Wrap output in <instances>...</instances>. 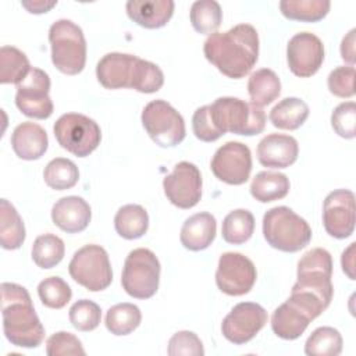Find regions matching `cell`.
I'll list each match as a JSON object with an SVG mask.
<instances>
[{
	"label": "cell",
	"instance_id": "obj_25",
	"mask_svg": "<svg viewBox=\"0 0 356 356\" xmlns=\"http://www.w3.org/2000/svg\"><path fill=\"white\" fill-rule=\"evenodd\" d=\"M289 192V179L282 172L260 171L250 184L252 196L261 203H268L285 197Z\"/></svg>",
	"mask_w": 356,
	"mask_h": 356
},
{
	"label": "cell",
	"instance_id": "obj_11",
	"mask_svg": "<svg viewBox=\"0 0 356 356\" xmlns=\"http://www.w3.org/2000/svg\"><path fill=\"white\" fill-rule=\"evenodd\" d=\"M49 90L50 78L47 72L32 67L25 78L17 83L15 104L26 117L36 120L49 118L53 114V102Z\"/></svg>",
	"mask_w": 356,
	"mask_h": 356
},
{
	"label": "cell",
	"instance_id": "obj_27",
	"mask_svg": "<svg viewBox=\"0 0 356 356\" xmlns=\"http://www.w3.org/2000/svg\"><path fill=\"white\" fill-rule=\"evenodd\" d=\"M25 225L15 207L7 200H0V245L3 249L14 250L25 241Z\"/></svg>",
	"mask_w": 356,
	"mask_h": 356
},
{
	"label": "cell",
	"instance_id": "obj_23",
	"mask_svg": "<svg viewBox=\"0 0 356 356\" xmlns=\"http://www.w3.org/2000/svg\"><path fill=\"white\" fill-rule=\"evenodd\" d=\"M217 222L214 216L207 211L196 213L185 220L181 228V243L185 249L199 252L211 245L216 238Z\"/></svg>",
	"mask_w": 356,
	"mask_h": 356
},
{
	"label": "cell",
	"instance_id": "obj_34",
	"mask_svg": "<svg viewBox=\"0 0 356 356\" xmlns=\"http://www.w3.org/2000/svg\"><path fill=\"white\" fill-rule=\"evenodd\" d=\"M189 18L196 32L210 36L221 25L222 11L216 0H197L191 7Z\"/></svg>",
	"mask_w": 356,
	"mask_h": 356
},
{
	"label": "cell",
	"instance_id": "obj_4",
	"mask_svg": "<svg viewBox=\"0 0 356 356\" xmlns=\"http://www.w3.org/2000/svg\"><path fill=\"white\" fill-rule=\"evenodd\" d=\"M263 235L267 243L281 252H299L312 239V228L305 218L286 206H277L263 217Z\"/></svg>",
	"mask_w": 356,
	"mask_h": 356
},
{
	"label": "cell",
	"instance_id": "obj_26",
	"mask_svg": "<svg viewBox=\"0 0 356 356\" xmlns=\"http://www.w3.org/2000/svg\"><path fill=\"white\" fill-rule=\"evenodd\" d=\"M248 93L250 102L259 107L273 103L281 93V81L270 68L254 71L248 81Z\"/></svg>",
	"mask_w": 356,
	"mask_h": 356
},
{
	"label": "cell",
	"instance_id": "obj_21",
	"mask_svg": "<svg viewBox=\"0 0 356 356\" xmlns=\"http://www.w3.org/2000/svg\"><path fill=\"white\" fill-rule=\"evenodd\" d=\"M11 146L14 153L22 160L40 159L49 146L46 131L31 121H25L15 127L11 135Z\"/></svg>",
	"mask_w": 356,
	"mask_h": 356
},
{
	"label": "cell",
	"instance_id": "obj_28",
	"mask_svg": "<svg viewBox=\"0 0 356 356\" xmlns=\"http://www.w3.org/2000/svg\"><path fill=\"white\" fill-rule=\"evenodd\" d=\"M309 117V106L298 97H285L270 111V121L280 129H298Z\"/></svg>",
	"mask_w": 356,
	"mask_h": 356
},
{
	"label": "cell",
	"instance_id": "obj_8",
	"mask_svg": "<svg viewBox=\"0 0 356 356\" xmlns=\"http://www.w3.org/2000/svg\"><path fill=\"white\" fill-rule=\"evenodd\" d=\"M58 145L76 157L89 156L102 140L99 124L79 113L63 114L53 127Z\"/></svg>",
	"mask_w": 356,
	"mask_h": 356
},
{
	"label": "cell",
	"instance_id": "obj_14",
	"mask_svg": "<svg viewBox=\"0 0 356 356\" xmlns=\"http://www.w3.org/2000/svg\"><path fill=\"white\" fill-rule=\"evenodd\" d=\"M267 323V312L253 302H241L224 317L221 332L225 339L242 345L253 339Z\"/></svg>",
	"mask_w": 356,
	"mask_h": 356
},
{
	"label": "cell",
	"instance_id": "obj_6",
	"mask_svg": "<svg viewBox=\"0 0 356 356\" xmlns=\"http://www.w3.org/2000/svg\"><path fill=\"white\" fill-rule=\"evenodd\" d=\"M51 61L67 75L79 74L86 63V40L81 26L71 19H57L49 29Z\"/></svg>",
	"mask_w": 356,
	"mask_h": 356
},
{
	"label": "cell",
	"instance_id": "obj_29",
	"mask_svg": "<svg viewBox=\"0 0 356 356\" xmlns=\"http://www.w3.org/2000/svg\"><path fill=\"white\" fill-rule=\"evenodd\" d=\"M114 227L120 236L138 239L143 236L149 228L147 211L139 204H125L115 213Z\"/></svg>",
	"mask_w": 356,
	"mask_h": 356
},
{
	"label": "cell",
	"instance_id": "obj_37",
	"mask_svg": "<svg viewBox=\"0 0 356 356\" xmlns=\"http://www.w3.org/2000/svg\"><path fill=\"white\" fill-rule=\"evenodd\" d=\"M64 242L54 234L38 236L32 245V260L40 268H53L64 257Z\"/></svg>",
	"mask_w": 356,
	"mask_h": 356
},
{
	"label": "cell",
	"instance_id": "obj_2",
	"mask_svg": "<svg viewBox=\"0 0 356 356\" xmlns=\"http://www.w3.org/2000/svg\"><path fill=\"white\" fill-rule=\"evenodd\" d=\"M298 281L292 286L291 299L312 318L318 317L331 303L334 286L331 284L332 257L328 250L314 248L298 261Z\"/></svg>",
	"mask_w": 356,
	"mask_h": 356
},
{
	"label": "cell",
	"instance_id": "obj_17",
	"mask_svg": "<svg viewBox=\"0 0 356 356\" xmlns=\"http://www.w3.org/2000/svg\"><path fill=\"white\" fill-rule=\"evenodd\" d=\"M288 67L296 76L314 75L324 61V46L318 36L310 32L293 35L286 46Z\"/></svg>",
	"mask_w": 356,
	"mask_h": 356
},
{
	"label": "cell",
	"instance_id": "obj_13",
	"mask_svg": "<svg viewBox=\"0 0 356 356\" xmlns=\"http://www.w3.org/2000/svg\"><path fill=\"white\" fill-rule=\"evenodd\" d=\"M210 168L220 181L242 185L249 179L252 171L250 149L241 142H227L214 153Z\"/></svg>",
	"mask_w": 356,
	"mask_h": 356
},
{
	"label": "cell",
	"instance_id": "obj_35",
	"mask_svg": "<svg viewBox=\"0 0 356 356\" xmlns=\"http://www.w3.org/2000/svg\"><path fill=\"white\" fill-rule=\"evenodd\" d=\"M44 182L49 188L64 191L72 188L79 179V171L74 161L64 157L53 159L43 171Z\"/></svg>",
	"mask_w": 356,
	"mask_h": 356
},
{
	"label": "cell",
	"instance_id": "obj_36",
	"mask_svg": "<svg viewBox=\"0 0 356 356\" xmlns=\"http://www.w3.org/2000/svg\"><path fill=\"white\" fill-rule=\"evenodd\" d=\"M341 352L342 337L334 327L316 328L305 343L307 356H338Z\"/></svg>",
	"mask_w": 356,
	"mask_h": 356
},
{
	"label": "cell",
	"instance_id": "obj_7",
	"mask_svg": "<svg viewBox=\"0 0 356 356\" xmlns=\"http://www.w3.org/2000/svg\"><path fill=\"white\" fill-rule=\"evenodd\" d=\"M160 282V261L156 254L146 248H138L128 253L121 274L124 291L136 299H149Z\"/></svg>",
	"mask_w": 356,
	"mask_h": 356
},
{
	"label": "cell",
	"instance_id": "obj_41",
	"mask_svg": "<svg viewBox=\"0 0 356 356\" xmlns=\"http://www.w3.org/2000/svg\"><path fill=\"white\" fill-rule=\"evenodd\" d=\"M331 125L334 131L345 139L356 136V104L345 102L338 104L331 114Z\"/></svg>",
	"mask_w": 356,
	"mask_h": 356
},
{
	"label": "cell",
	"instance_id": "obj_15",
	"mask_svg": "<svg viewBox=\"0 0 356 356\" xmlns=\"http://www.w3.org/2000/svg\"><path fill=\"white\" fill-rule=\"evenodd\" d=\"M167 199L179 209L196 206L202 197V175L199 168L189 161L175 164L172 172L163 179Z\"/></svg>",
	"mask_w": 356,
	"mask_h": 356
},
{
	"label": "cell",
	"instance_id": "obj_32",
	"mask_svg": "<svg viewBox=\"0 0 356 356\" xmlns=\"http://www.w3.org/2000/svg\"><path fill=\"white\" fill-rule=\"evenodd\" d=\"M29 60L24 51L14 46L0 49V82L19 83L31 70Z\"/></svg>",
	"mask_w": 356,
	"mask_h": 356
},
{
	"label": "cell",
	"instance_id": "obj_22",
	"mask_svg": "<svg viewBox=\"0 0 356 356\" xmlns=\"http://www.w3.org/2000/svg\"><path fill=\"white\" fill-rule=\"evenodd\" d=\"M127 14L138 25L156 29L164 26L172 17V0H129L127 1Z\"/></svg>",
	"mask_w": 356,
	"mask_h": 356
},
{
	"label": "cell",
	"instance_id": "obj_16",
	"mask_svg": "<svg viewBox=\"0 0 356 356\" xmlns=\"http://www.w3.org/2000/svg\"><path fill=\"white\" fill-rule=\"evenodd\" d=\"M355 195L349 189H337L327 195L323 204V224L328 235L345 239L355 229Z\"/></svg>",
	"mask_w": 356,
	"mask_h": 356
},
{
	"label": "cell",
	"instance_id": "obj_46",
	"mask_svg": "<svg viewBox=\"0 0 356 356\" xmlns=\"http://www.w3.org/2000/svg\"><path fill=\"white\" fill-rule=\"evenodd\" d=\"M355 32L356 29H350L346 36H343L341 43V57L343 61L349 63L352 67L355 64Z\"/></svg>",
	"mask_w": 356,
	"mask_h": 356
},
{
	"label": "cell",
	"instance_id": "obj_40",
	"mask_svg": "<svg viewBox=\"0 0 356 356\" xmlns=\"http://www.w3.org/2000/svg\"><path fill=\"white\" fill-rule=\"evenodd\" d=\"M102 320V310L97 303L81 299L70 309V321L78 331H92L97 328Z\"/></svg>",
	"mask_w": 356,
	"mask_h": 356
},
{
	"label": "cell",
	"instance_id": "obj_44",
	"mask_svg": "<svg viewBox=\"0 0 356 356\" xmlns=\"http://www.w3.org/2000/svg\"><path fill=\"white\" fill-rule=\"evenodd\" d=\"M327 83L334 96L352 97L355 95V67L341 65L334 68L328 75Z\"/></svg>",
	"mask_w": 356,
	"mask_h": 356
},
{
	"label": "cell",
	"instance_id": "obj_39",
	"mask_svg": "<svg viewBox=\"0 0 356 356\" xmlns=\"http://www.w3.org/2000/svg\"><path fill=\"white\" fill-rule=\"evenodd\" d=\"M38 295L46 307L63 309L71 300L72 292L63 278L49 277L38 285Z\"/></svg>",
	"mask_w": 356,
	"mask_h": 356
},
{
	"label": "cell",
	"instance_id": "obj_38",
	"mask_svg": "<svg viewBox=\"0 0 356 356\" xmlns=\"http://www.w3.org/2000/svg\"><path fill=\"white\" fill-rule=\"evenodd\" d=\"M163 83L164 75L160 67L152 61L136 57L134 64L131 89H135L140 93H154L161 89Z\"/></svg>",
	"mask_w": 356,
	"mask_h": 356
},
{
	"label": "cell",
	"instance_id": "obj_43",
	"mask_svg": "<svg viewBox=\"0 0 356 356\" xmlns=\"http://www.w3.org/2000/svg\"><path fill=\"white\" fill-rule=\"evenodd\" d=\"M46 353L49 356H65V355H85V349L81 341L71 332L58 331L49 337L46 342Z\"/></svg>",
	"mask_w": 356,
	"mask_h": 356
},
{
	"label": "cell",
	"instance_id": "obj_1",
	"mask_svg": "<svg viewBox=\"0 0 356 356\" xmlns=\"http://www.w3.org/2000/svg\"><path fill=\"white\" fill-rule=\"evenodd\" d=\"M206 58L228 78H243L257 61L259 35L250 24L211 33L203 46Z\"/></svg>",
	"mask_w": 356,
	"mask_h": 356
},
{
	"label": "cell",
	"instance_id": "obj_9",
	"mask_svg": "<svg viewBox=\"0 0 356 356\" xmlns=\"http://www.w3.org/2000/svg\"><path fill=\"white\" fill-rule=\"evenodd\" d=\"M68 271L75 282L92 292L106 289L113 281L108 254L99 245H85L78 249L68 264Z\"/></svg>",
	"mask_w": 356,
	"mask_h": 356
},
{
	"label": "cell",
	"instance_id": "obj_45",
	"mask_svg": "<svg viewBox=\"0 0 356 356\" xmlns=\"http://www.w3.org/2000/svg\"><path fill=\"white\" fill-rule=\"evenodd\" d=\"M192 129L195 136L203 142H214L222 136L211 120L210 104L196 108L192 117Z\"/></svg>",
	"mask_w": 356,
	"mask_h": 356
},
{
	"label": "cell",
	"instance_id": "obj_20",
	"mask_svg": "<svg viewBox=\"0 0 356 356\" xmlns=\"http://www.w3.org/2000/svg\"><path fill=\"white\" fill-rule=\"evenodd\" d=\"M90 218V206L79 196L61 197L51 207L53 222L67 234L83 231L89 225Z\"/></svg>",
	"mask_w": 356,
	"mask_h": 356
},
{
	"label": "cell",
	"instance_id": "obj_42",
	"mask_svg": "<svg viewBox=\"0 0 356 356\" xmlns=\"http://www.w3.org/2000/svg\"><path fill=\"white\" fill-rule=\"evenodd\" d=\"M170 356H203L204 349L200 338L192 331H178L168 341Z\"/></svg>",
	"mask_w": 356,
	"mask_h": 356
},
{
	"label": "cell",
	"instance_id": "obj_48",
	"mask_svg": "<svg viewBox=\"0 0 356 356\" xmlns=\"http://www.w3.org/2000/svg\"><path fill=\"white\" fill-rule=\"evenodd\" d=\"M21 4L32 14H42L53 8L57 4V1H22Z\"/></svg>",
	"mask_w": 356,
	"mask_h": 356
},
{
	"label": "cell",
	"instance_id": "obj_5",
	"mask_svg": "<svg viewBox=\"0 0 356 356\" xmlns=\"http://www.w3.org/2000/svg\"><path fill=\"white\" fill-rule=\"evenodd\" d=\"M210 115L216 128L224 135L252 136L263 132L266 127V113L261 107L238 97H218L210 104Z\"/></svg>",
	"mask_w": 356,
	"mask_h": 356
},
{
	"label": "cell",
	"instance_id": "obj_19",
	"mask_svg": "<svg viewBox=\"0 0 356 356\" xmlns=\"http://www.w3.org/2000/svg\"><path fill=\"white\" fill-rule=\"evenodd\" d=\"M136 56L127 53H107L96 65L97 81L106 89L131 88Z\"/></svg>",
	"mask_w": 356,
	"mask_h": 356
},
{
	"label": "cell",
	"instance_id": "obj_30",
	"mask_svg": "<svg viewBox=\"0 0 356 356\" xmlns=\"http://www.w3.org/2000/svg\"><path fill=\"white\" fill-rule=\"evenodd\" d=\"M254 231V217L249 210L236 209L222 220V239L231 245H241L250 239Z\"/></svg>",
	"mask_w": 356,
	"mask_h": 356
},
{
	"label": "cell",
	"instance_id": "obj_33",
	"mask_svg": "<svg viewBox=\"0 0 356 356\" xmlns=\"http://www.w3.org/2000/svg\"><path fill=\"white\" fill-rule=\"evenodd\" d=\"M142 313L134 303H118L111 306L106 314V327L114 335H128L139 327Z\"/></svg>",
	"mask_w": 356,
	"mask_h": 356
},
{
	"label": "cell",
	"instance_id": "obj_31",
	"mask_svg": "<svg viewBox=\"0 0 356 356\" xmlns=\"http://www.w3.org/2000/svg\"><path fill=\"white\" fill-rule=\"evenodd\" d=\"M328 0H282L280 10L284 17L302 22H317L330 11Z\"/></svg>",
	"mask_w": 356,
	"mask_h": 356
},
{
	"label": "cell",
	"instance_id": "obj_10",
	"mask_svg": "<svg viewBox=\"0 0 356 356\" xmlns=\"http://www.w3.org/2000/svg\"><path fill=\"white\" fill-rule=\"evenodd\" d=\"M142 125L147 135L161 147H174L185 138L182 115L165 100H153L142 111Z\"/></svg>",
	"mask_w": 356,
	"mask_h": 356
},
{
	"label": "cell",
	"instance_id": "obj_18",
	"mask_svg": "<svg viewBox=\"0 0 356 356\" xmlns=\"http://www.w3.org/2000/svg\"><path fill=\"white\" fill-rule=\"evenodd\" d=\"M298 154V140L291 135L270 134L257 145L259 163L270 168H286L296 161Z\"/></svg>",
	"mask_w": 356,
	"mask_h": 356
},
{
	"label": "cell",
	"instance_id": "obj_12",
	"mask_svg": "<svg viewBox=\"0 0 356 356\" xmlns=\"http://www.w3.org/2000/svg\"><path fill=\"white\" fill-rule=\"evenodd\" d=\"M256 267L250 259L238 252H225L220 256L216 284L218 289L229 296L248 293L256 282Z\"/></svg>",
	"mask_w": 356,
	"mask_h": 356
},
{
	"label": "cell",
	"instance_id": "obj_24",
	"mask_svg": "<svg viewBox=\"0 0 356 356\" xmlns=\"http://www.w3.org/2000/svg\"><path fill=\"white\" fill-rule=\"evenodd\" d=\"M310 321L312 317L305 310L286 299L274 310L271 316V328L277 337L292 341L305 332Z\"/></svg>",
	"mask_w": 356,
	"mask_h": 356
},
{
	"label": "cell",
	"instance_id": "obj_47",
	"mask_svg": "<svg viewBox=\"0 0 356 356\" xmlns=\"http://www.w3.org/2000/svg\"><path fill=\"white\" fill-rule=\"evenodd\" d=\"M353 250H355V243H350L349 248L346 250H343L342 253V270L343 273L350 278V280H355V274H353V268H355V263H353Z\"/></svg>",
	"mask_w": 356,
	"mask_h": 356
},
{
	"label": "cell",
	"instance_id": "obj_3",
	"mask_svg": "<svg viewBox=\"0 0 356 356\" xmlns=\"http://www.w3.org/2000/svg\"><path fill=\"white\" fill-rule=\"evenodd\" d=\"M0 289L6 338L15 346H39L44 338V328L35 312L28 291L14 282H3Z\"/></svg>",
	"mask_w": 356,
	"mask_h": 356
}]
</instances>
